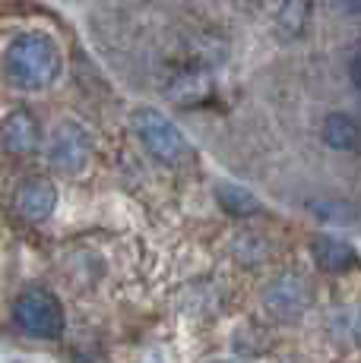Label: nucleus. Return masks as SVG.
I'll list each match as a JSON object with an SVG mask.
<instances>
[{
	"label": "nucleus",
	"instance_id": "f257e3e1",
	"mask_svg": "<svg viewBox=\"0 0 361 363\" xmlns=\"http://www.w3.org/2000/svg\"><path fill=\"white\" fill-rule=\"evenodd\" d=\"M4 69L19 89H48L60 76V51L48 35L26 32L6 48Z\"/></svg>",
	"mask_w": 361,
	"mask_h": 363
},
{
	"label": "nucleus",
	"instance_id": "f03ea898",
	"mask_svg": "<svg viewBox=\"0 0 361 363\" xmlns=\"http://www.w3.org/2000/svg\"><path fill=\"white\" fill-rule=\"evenodd\" d=\"M134 130L140 136V143L146 145L156 162L162 164H184L190 158V145H187L184 133H180L162 111L156 108H136L134 111Z\"/></svg>",
	"mask_w": 361,
	"mask_h": 363
},
{
	"label": "nucleus",
	"instance_id": "7ed1b4c3",
	"mask_svg": "<svg viewBox=\"0 0 361 363\" xmlns=\"http://www.w3.org/2000/svg\"><path fill=\"white\" fill-rule=\"evenodd\" d=\"M13 319L26 335L32 338H60L67 329L64 303L45 288H29L13 303Z\"/></svg>",
	"mask_w": 361,
	"mask_h": 363
},
{
	"label": "nucleus",
	"instance_id": "20e7f679",
	"mask_svg": "<svg viewBox=\"0 0 361 363\" xmlns=\"http://www.w3.org/2000/svg\"><path fill=\"white\" fill-rule=\"evenodd\" d=\"M263 306L276 323H298L311 306V284L298 272H286L263 291Z\"/></svg>",
	"mask_w": 361,
	"mask_h": 363
},
{
	"label": "nucleus",
	"instance_id": "39448f33",
	"mask_svg": "<svg viewBox=\"0 0 361 363\" xmlns=\"http://www.w3.org/2000/svg\"><path fill=\"white\" fill-rule=\"evenodd\" d=\"M92 155V139L89 133L73 121H64L51 133V145H48V162L64 174H80L89 164Z\"/></svg>",
	"mask_w": 361,
	"mask_h": 363
},
{
	"label": "nucleus",
	"instance_id": "423d86ee",
	"mask_svg": "<svg viewBox=\"0 0 361 363\" xmlns=\"http://www.w3.org/2000/svg\"><path fill=\"white\" fill-rule=\"evenodd\" d=\"M38 139H41L38 121L26 108L10 111L4 117V123H0V149L10 152V155H29V152H36Z\"/></svg>",
	"mask_w": 361,
	"mask_h": 363
},
{
	"label": "nucleus",
	"instance_id": "0eeeda50",
	"mask_svg": "<svg viewBox=\"0 0 361 363\" xmlns=\"http://www.w3.org/2000/svg\"><path fill=\"white\" fill-rule=\"evenodd\" d=\"M16 208L32 225L48 221L54 215V208H58V186L48 177H29L16 193Z\"/></svg>",
	"mask_w": 361,
	"mask_h": 363
},
{
	"label": "nucleus",
	"instance_id": "6e6552de",
	"mask_svg": "<svg viewBox=\"0 0 361 363\" xmlns=\"http://www.w3.org/2000/svg\"><path fill=\"white\" fill-rule=\"evenodd\" d=\"M311 253H314V262L317 269L330 272V275H343L349 272L352 265H358V253L352 243L339 240V237H330V234H320L314 243H311Z\"/></svg>",
	"mask_w": 361,
	"mask_h": 363
},
{
	"label": "nucleus",
	"instance_id": "1a4fd4ad",
	"mask_svg": "<svg viewBox=\"0 0 361 363\" xmlns=\"http://www.w3.org/2000/svg\"><path fill=\"white\" fill-rule=\"evenodd\" d=\"M216 202L232 218H251V215L263 212L260 199H257L251 190H244V186H238V184H228V180L216 184Z\"/></svg>",
	"mask_w": 361,
	"mask_h": 363
},
{
	"label": "nucleus",
	"instance_id": "9d476101",
	"mask_svg": "<svg viewBox=\"0 0 361 363\" xmlns=\"http://www.w3.org/2000/svg\"><path fill=\"white\" fill-rule=\"evenodd\" d=\"M323 143L336 152L361 149V127L349 114H330L323 121Z\"/></svg>",
	"mask_w": 361,
	"mask_h": 363
},
{
	"label": "nucleus",
	"instance_id": "9b49d317",
	"mask_svg": "<svg viewBox=\"0 0 361 363\" xmlns=\"http://www.w3.org/2000/svg\"><path fill=\"white\" fill-rule=\"evenodd\" d=\"M308 208H311V215H317L326 225H355V218H358L355 206L345 199H317Z\"/></svg>",
	"mask_w": 361,
	"mask_h": 363
},
{
	"label": "nucleus",
	"instance_id": "f8f14e48",
	"mask_svg": "<svg viewBox=\"0 0 361 363\" xmlns=\"http://www.w3.org/2000/svg\"><path fill=\"white\" fill-rule=\"evenodd\" d=\"M269 256V243L263 240L260 234L244 231L241 237H235V259L244 262V265H257Z\"/></svg>",
	"mask_w": 361,
	"mask_h": 363
},
{
	"label": "nucleus",
	"instance_id": "ddd939ff",
	"mask_svg": "<svg viewBox=\"0 0 361 363\" xmlns=\"http://www.w3.org/2000/svg\"><path fill=\"white\" fill-rule=\"evenodd\" d=\"M304 19H308V0H286L279 10V29L286 38L291 35H301Z\"/></svg>",
	"mask_w": 361,
	"mask_h": 363
},
{
	"label": "nucleus",
	"instance_id": "4468645a",
	"mask_svg": "<svg viewBox=\"0 0 361 363\" xmlns=\"http://www.w3.org/2000/svg\"><path fill=\"white\" fill-rule=\"evenodd\" d=\"M349 76H352V82L361 89V51L352 57V64H349Z\"/></svg>",
	"mask_w": 361,
	"mask_h": 363
},
{
	"label": "nucleus",
	"instance_id": "2eb2a0df",
	"mask_svg": "<svg viewBox=\"0 0 361 363\" xmlns=\"http://www.w3.org/2000/svg\"><path fill=\"white\" fill-rule=\"evenodd\" d=\"M343 6L352 13V16H361V0H343Z\"/></svg>",
	"mask_w": 361,
	"mask_h": 363
},
{
	"label": "nucleus",
	"instance_id": "dca6fc26",
	"mask_svg": "<svg viewBox=\"0 0 361 363\" xmlns=\"http://www.w3.org/2000/svg\"><path fill=\"white\" fill-rule=\"evenodd\" d=\"M352 332H355V341L361 345V313H358V319H355V325H352Z\"/></svg>",
	"mask_w": 361,
	"mask_h": 363
}]
</instances>
